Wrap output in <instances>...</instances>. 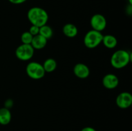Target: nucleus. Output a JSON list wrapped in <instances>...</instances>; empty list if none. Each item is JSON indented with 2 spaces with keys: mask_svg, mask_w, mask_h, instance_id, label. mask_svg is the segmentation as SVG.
<instances>
[{
  "mask_svg": "<svg viewBox=\"0 0 132 131\" xmlns=\"http://www.w3.org/2000/svg\"><path fill=\"white\" fill-rule=\"evenodd\" d=\"M27 17L32 25L41 27L46 24L48 20V15L45 9L34 6L28 10Z\"/></svg>",
  "mask_w": 132,
  "mask_h": 131,
  "instance_id": "nucleus-1",
  "label": "nucleus"
},
{
  "mask_svg": "<svg viewBox=\"0 0 132 131\" xmlns=\"http://www.w3.org/2000/svg\"><path fill=\"white\" fill-rule=\"evenodd\" d=\"M131 60V53L124 50L115 51L112 55L110 62L116 69H122L128 65Z\"/></svg>",
  "mask_w": 132,
  "mask_h": 131,
  "instance_id": "nucleus-2",
  "label": "nucleus"
},
{
  "mask_svg": "<svg viewBox=\"0 0 132 131\" xmlns=\"http://www.w3.org/2000/svg\"><path fill=\"white\" fill-rule=\"evenodd\" d=\"M103 38V35L101 32L91 30L85 35L84 37V44L88 48H95L102 43Z\"/></svg>",
  "mask_w": 132,
  "mask_h": 131,
  "instance_id": "nucleus-3",
  "label": "nucleus"
},
{
  "mask_svg": "<svg viewBox=\"0 0 132 131\" xmlns=\"http://www.w3.org/2000/svg\"><path fill=\"white\" fill-rule=\"evenodd\" d=\"M26 72L30 78L34 80H39L45 75V69L42 64L37 62H30L26 67Z\"/></svg>",
  "mask_w": 132,
  "mask_h": 131,
  "instance_id": "nucleus-4",
  "label": "nucleus"
},
{
  "mask_svg": "<svg viewBox=\"0 0 132 131\" xmlns=\"http://www.w3.org/2000/svg\"><path fill=\"white\" fill-rule=\"evenodd\" d=\"M34 55V49L31 44H22L15 50V56L18 59L23 61L29 60Z\"/></svg>",
  "mask_w": 132,
  "mask_h": 131,
  "instance_id": "nucleus-5",
  "label": "nucleus"
},
{
  "mask_svg": "<svg viewBox=\"0 0 132 131\" xmlns=\"http://www.w3.org/2000/svg\"><path fill=\"white\" fill-rule=\"evenodd\" d=\"M90 24L92 30L101 32L106 27L107 21L104 15L100 14H96L91 17Z\"/></svg>",
  "mask_w": 132,
  "mask_h": 131,
  "instance_id": "nucleus-6",
  "label": "nucleus"
},
{
  "mask_svg": "<svg viewBox=\"0 0 132 131\" xmlns=\"http://www.w3.org/2000/svg\"><path fill=\"white\" fill-rule=\"evenodd\" d=\"M116 104L122 109L130 107L132 104V95L128 92H121L116 98Z\"/></svg>",
  "mask_w": 132,
  "mask_h": 131,
  "instance_id": "nucleus-7",
  "label": "nucleus"
},
{
  "mask_svg": "<svg viewBox=\"0 0 132 131\" xmlns=\"http://www.w3.org/2000/svg\"><path fill=\"white\" fill-rule=\"evenodd\" d=\"M103 84L108 89H113L119 85V78L116 74L109 73L103 77Z\"/></svg>",
  "mask_w": 132,
  "mask_h": 131,
  "instance_id": "nucleus-8",
  "label": "nucleus"
},
{
  "mask_svg": "<svg viewBox=\"0 0 132 131\" xmlns=\"http://www.w3.org/2000/svg\"><path fill=\"white\" fill-rule=\"evenodd\" d=\"M73 73L78 78L84 79L90 75V69L88 67L82 63H78L73 67Z\"/></svg>",
  "mask_w": 132,
  "mask_h": 131,
  "instance_id": "nucleus-9",
  "label": "nucleus"
},
{
  "mask_svg": "<svg viewBox=\"0 0 132 131\" xmlns=\"http://www.w3.org/2000/svg\"><path fill=\"white\" fill-rule=\"evenodd\" d=\"M46 44H47V39L41 35L38 34L36 36H34L30 44L34 50H41L46 46Z\"/></svg>",
  "mask_w": 132,
  "mask_h": 131,
  "instance_id": "nucleus-10",
  "label": "nucleus"
},
{
  "mask_svg": "<svg viewBox=\"0 0 132 131\" xmlns=\"http://www.w3.org/2000/svg\"><path fill=\"white\" fill-rule=\"evenodd\" d=\"M12 114L10 109L6 107L0 108V124L1 125H6L11 121Z\"/></svg>",
  "mask_w": 132,
  "mask_h": 131,
  "instance_id": "nucleus-11",
  "label": "nucleus"
},
{
  "mask_svg": "<svg viewBox=\"0 0 132 131\" xmlns=\"http://www.w3.org/2000/svg\"><path fill=\"white\" fill-rule=\"evenodd\" d=\"M63 32L64 35L70 38L75 37L78 33V30L76 25L72 23L66 24L63 28Z\"/></svg>",
  "mask_w": 132,
  "mask_h": 131,
  "instance_id": "nucleus-12",
  "label": "nucleus"
},
{
  "mask_svg": "<svg viewBox=\"0 0 132 131\" xmlns=\"http://www.w3.org/2000/svg\"><path fill=\"white\" fill-rule=\"evenodd\" d=\"M102 43L107 48L113 49L116 48V46H117V40L115 36L108 34L106 35H103Z\"/></svg>",
  "mask_w": 132,
  "mask_h": 131,
  "instance_id": "nucleus-13",
  "label": "nucleus"
},
{
  "mask_svg": "<svg viewBox=\"0 0 132 131\" xmlns=\"http://www.w3.org/2000/svg\"><path fill=\"white\" fill-rule=\"evenodd\" d=\"M44 69L46 73H52L57 68V62L55 59L49 58L47 59L43 64Z\"/></svg>",
  "mask_w": 132,
  "mask_h": 131,
  "instance_id": "nucleus-14",
  "label": "nucleus"
},
{
  "mask_svg": "<svg viewBox=\"0 0 132 131\" xmlns=\"http://www.w3.org/2000/svg\"><path fill=\"white\" fill-rule=\"evenodd\" d=\"M39 34L42 35L43 37L48 40L52 37L53 30L50 26L45 24V25L39 27Z\"/></svg>",
  "mask_w": 132,
  "mask_h": 131,
  "instance_id": "nucleus-15",
  "label": "nucleus"
},
{
  "mask_svg": "<svg viewBox=\"0 0 132 131\" xmlns=\"http://www.w3.org/2000/svg\"><path fill=\"white\" fill-rule=\"evenodd\" d=\"M34 36H32L29 32H23L21 36V41L22 44H30L32 42V39Z\"/></svg>",
  "mask_w": 132,
  "mask_h": 131,
  "instance_id": "nucleus-16",
  "label": "nucleus"
},
{
  "mask_svg": "<svg viewBox=\"0 0 132 131\" xmlns=\"http://www.w3.org/2000/svg\"><path fill=\"white\" fill-rule=\"evenodd\" d=\"M29 33L32 36H36L39 33V27L35 25H32L30 27V29L28 30Z\"/></svg>",
  "mask_w": 132,
  "mask_h": 131,
  "instance_id": "nucleus-17",
  "label": "nucleus"
},
{
  "mask_svg": "<svg viewBox=\"0 0 132 131\" xmlns=\"http://www.w3.org/2000/svg\"><path fill=\"white\" fill-rule=\"evenodd\" d=\"M13 105V101L11 99H8L5 101V107L7 108V109H10L12 107Z\"/></svg>",
  "mask_w": 132,
  "mask_h": 131,
  "instance_id": "nucleus-18",
  "label": "nucleus"
},
{
  "mask_svg": "<svg viewBox=\"0 0 132 131\" xmlns=\"http://www.w3.org/2000/svg\"><path fill=\"white\" fill-rule=\"evenodd\" d=\"M8 1L11 3L14 4V5H20V4L25 2L27 0H8Z\"/></svg>",
  "mask_w": 132,
  "mask_h": 131,
  "instance_id": "nucleus-19",
  "label": "nucleus"
},
{
  "mask_svg": "<svg viewBox=\"0 0 132 131\" xmlns=\"http://www.w3.org/2000/svg\"><path fill=\"white\" fill-rule=\"evenodd\" d=\"M81 131H96V130H95L94 128H93V127H84Z\"/></svg>",
  "mask_w": 132,
  "mask_h": 131,
  "instance_id": "nucleus-20",
  "label": "nucleus"
},
{
  "mask_svg": "<svg viewBox=\"0 0 132 131\" xmlns=\"http://www.w3.org/2000/svg\"><path fill=\"white\" fill-rule=\"evenodd\" d=\"M128 2H129V5H132V0H128Z\"/></svg>",
  "mask_w": 132,
  "mask_h": 131,
  "instance_id": "nucleus-21",
  "label": "nucleus"
}]
</instances>
